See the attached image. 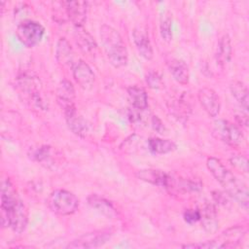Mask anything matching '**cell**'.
<instances>
[{"mask_svg":"<svg viewBox=\"0 0 249 249\" xmlns=\"http://www.w3.org/2000/svg\"><path fill=\"white\" fill-rule=\"evenodd\" d=\"M9 218V228L15 232H22L28 223V210L23 201L18 197L10 179H4L1 183V207Z\"/></svg>","mask_w":249,"mask_h":249,"instance_id":"obj_1","label":"cell"},{"mask_svg":"<svg viewBox=\"0 0 249 249\" xmlns=\"http://www.w3.org/2000/svg\"><path fill=\"white\" fill-rule=\"evenodd\" d=\"M206 166L213 177L224 187L225 192L242 207L247 209L249 199L246 186L242 182L238 181L235 176L216 158H208L206 160Z\"/></svg>","mask_w":249,"mask_h":249,"instance_id":"obj_2","label":"cell"},{"mask_svg":"<svg viewBox=\"0 0 249 249\" xmlns=\"http://www.w3.org/2000/svg\"><path fill=\"white\" fill-rule=\"evenodd\" d=\"M100 38L109 62L116 68L126 65L128 53L121 34L112 26L103 24L100 27Z\"/></svg>","mask_w":249,"mask_h":249,"instance_id":"obj_3","label":"cell"},{"mask_svg":"<svg viewBox=\"0 0 249 249\" xmlns=\"http://www.w3.org/2000/svg\"><path fill=\"white\" fill-rule=\"evenodd\" d=\"M246 231L243 227H232L225 231H223L216 239L208 240L203 243H193V244H186L182 247L184 248H234L237 247L240 241L243 239Z\"/></svg>","mask_w":249,"mask_h":249,"instance_id":"obj_4","label":"cell"},{"mask_svg":"<svg viewBox=\"0 0 249 249\" xmlns=\"http://www.w3.org/2000/svg\"><path fill=\"white\" fill-rule=\"evenodd\" d=\"M47 204L55 214L66 216L76 212L79 206V199L73 193L59 189L50 194Z\"/></svg>","mask_w":249,"mask_h":249,"instance_id":"obj_5","label":"cell"},{"mask_svg":"<svg viewBox=\"0 0 249 249\" xmlns=\"http://www.w3.org/2000/svg\"><path fill=\"white\" fill-rule=\"evenodd\" d=\"M45 34L44 26L32 19L20 21L16 30L18 41L27 48H32L39 44Z\"/></svg>","mask_w":249,"mask_h":249,"instance_id":"obj_6","label":"cell"},{"mask_svg":"<svg viewBox=\"0 0 249 249\" xmlns=\"http://www.w3.org/2000/svg\"><path fill=\"white\" fill-rule=\"evenodd\" d=\"M212 133L218 140L232 147L239 146L244 138L241 129L226 120H216L213 123Z\"/></svg>","mask_w":249,"mask_h":249,"instance_id":"obj_7","label":"cell"},{"mask_svg":"<svg viewBox=\"0 0 249 249\" xmlns=\"http://www.w3.org/2000/svg\"><path fill=\"white\" fill-rule=\"evenodd\" d=\"M111 234L112 233L108 231H95L88 232L71 241L67 245V248L88 249L100 247L110 239Z\"/></svg>","mask_w":249,"mask_h":249,"instance_id":"obj_8","label":"cell"},{"mask_svg":"<svg viewBox=\"0 0 249 249\" xmlns=\"http://www.w3.org/2000/svg\"><path fill=\"white\" fill-rule=\"evenodd\" d=\"M61 3L67 18L75 25V27L83 26L87 19L88 2L75 0V1H63Z\"/></svg>","mask_w":249,"mask_h":249,"instance_id":"obj_9","label":"cell"},{"mask_svg":"<svg viewBox=\"0 0 249 249\" xmlns=\"http://www.w3.org/2000/svg\"><path fill=\"white\" fill-rule=\"evenodd\" d=\"M198 101L209 117H216L220 113L221 101L215 90L209 88H202L197 92Z\"/></svg>","mask_w":249,"mask_h":249,"instance_id":"obj_10","label":"cell"},{"mask_svg":"<svg viewBox=\"0 0 249 249\" xmlns=\"http://www.w3.org/2000/svg\"><path fill=\"white\" fill-rule=\"evenodd\" d=\"M72 72L74 80L83 89L88 90L92 88L95 75L88 63H86L84 60L77 61L73 64Z\"/></svg>","mask_w":249,"mask_h":249,"instance_id":"obj_11","label":"cell"},{"mask_svg":"<svg viewBox=\"0 0 249 249\" xmlns=\"http://www.w3.org/2000/svg\"><path fill=\"white\" fill-rule=\"evenodd\" d=\"M136 177L142 181L165 189L173 186V179L165 172L157 169H141L135 173Z\"/></svg>","mask_w":249,"mask_h":249,"instance_id":"obj_12","label":"cell"},{"mask_svg":"<svg viewBox=\"0 0 249 249\" xmlns=\"http://www.w3.org/2000/svg\"><path fill=\"white\" fill-rule=\"evenodd\" d=\"M132 38L140 55L147 60L152 59L154 56V52L147 33L140 28H135L132 31Z\"/></svg>","mask_w":249,"mask_h":249,"instance_id":"obj_13","label":"cell"},{"mask_svg":"<svg viewBox=\"0 0 249 249\" xmlns=\"http://www.w3.org/2000/svg\"><path fill=\"white\" fill-rule=\"evenodd\" d=\"M200 212V220L202 228L204 231L208 233H215L218 231V220H217V214L216 210L213 204L211 203H205L201 209H199Z\"/></svg>","mask_w":249,"mask_h":249,"instance_id":"obj_14","label":"cell"},{"mask_svg":"<svg viewBox=\"0 0 249 249\" xmlns=\"http://www.w3.org/2000/svg\"><path fill=\"white\" fill-rule=\"evenodd\" d=\"M169 72L173 79L180 85H187L190 79L189 67L185 61L178 58H171L167 61Z\"/></svg>","mask_w":249,"mask_h":249,"instance_id":"obj_15","label":"cell"},{"mask_svg":"<svg viewBox=\"0 0 249 249\" xmlns=\"http://www.w3.org/2000/svg\"><path fill=\"white\" fill-rule=\"evenodd\" d=\"M127 94L134 109L145 110L148 107V95L142 87L130 86L127 89Z\"/></svg>","mask_w":249,"mask_h":249,"instance_id":"obj_16","label":"cell"},{"mask_svg":"<svg viewBox=\"0 0 249 249\" xmlns=\"http://www.w3.org/2000/svg\"><path fill=\"white\" fill-rule=\"evenodd\" d=\"M88 202L92 208L98 210L107 218H115L117 215L116 209L114 208L112 203L97 195H90L88 197Z\"/></svg>","mask_w":249,"mask_h":249,"instance_id":"obj_17","label":"cell"},{"mask_svg":"<svg viewBox=\"0 0 249 249\" xmlns=\"http://www.w3.org/2000/svg\"><path fill=\"white\" fill-rule=\"evenodd\" d=\"M64 117H65V120L67 122L69 128L75 134H77L79 136H83L86 133V131L88 130V125H87L85 120L77 114L76 109L65 112Z\"/></svg>","mask_w":249,"mask_h":249,"instance_id":"obj_18","label":"cell"},{"mask_svg":"<svg viewBox=\"0 0 249 249\" xmlns=\"http://www.w3.org/2000/svg\"><path fill=\"white\" fill-rule=\"evenodd\" d=\"M231 38L228 34L223 35L218 43L217 53H216V60L217 63L221 66H224L227 64L231 57Z\"/></svg>","mask_w":249,"mask_h":249,"instance_id":"obj_19","label":"cell"},{"mask_svg":"<svg viewBox=\"0 0 249 249\" xmlns=\"http://www.w3.org/2000/svg\"><path fill=\"white\" fill-rule=\"evenodd\" d=\"M73 50L65 38H60L56 43L55 58L61 65H67L73 61Z\"/></svg>","mask_w":249,"mask_h":249,"instance_id":"obj_20","label":"cell"},{"mask_svg":"<svg viewBox=\"0 0 249 249\" xmlns=\"http://www.w3.org/2000/svg\"><path fill=\"white\" fill-rule=\"evenodd\" d=\"M74 36L77 45L84 52H91L96 49V43L94 39L87 30L83 28V26L75 27Z\"/></svg>","mask_w":249,"mask_h":249,"instance_id":"obj_21","label":"cell"},{"mask_svg":"<svg viewBox=\"0 0 249 249\" xmlns=\"http://www.w3.org/2000/svg\"><path fill=\"white\" fill-rule=\"evenodd\" d=\"M231 92L232 96L236 99V101L239 103L241 108L245 112L248 111V103H249V95H248V89L247 87L239 82V81H233L230 85Z\"/></svg>","mask_w":249,"mask_h":249,"instance_id":"obj_22","label":"cell"},{"mask_svg":"<svg viewBox=\"0 0 249 249\" xmlns=\"http://www.w3.org/2000/svg\"><path fill=\"white\" fill-rule=\"evenodd\" d=\"M148 146L151 152L159 155L170 153L177 148V145L172 140L156 138V137L150 138L148 140Z\"/></svg>","mask_w":249,"mask_h":249,"instance_id":"obj_23","label":"cell"},{"mask_svg":"<svg viewBox=\"0 0 249 249\" xmlns=\"http://www.w3.org/2000/svg\"><path fill=\"white\" fill-rule=\"evenodd\" d=\"M29 158L41 164H51L52 161V147L49 145H41L37 148L30 149Z\"/></svg>","mask_w":249,"mask_h":249,"instance_id":"obj_24","label":"cell"},{"mask_svg":"<svg viewBox=\"0 0 249 249\" xmlns=\"http://www.w3.org/2000/svg\"><path fill=\"white\" fill-rule=\"evenodd\" d=\"M75 98V89L72 84L69 81H62L57 89L56 93V100L58 105L74 102Z\"/></svg>","mask_w":249,"mask_h":249,"instance_id":"obj_25","label":"cell"},{"mask_svg":"<svg viewBox=\"0 0 249 249\" xmlns=\"http://www.w3.org/2000/svg\"><path fill=\"white\" fill-rule=\"evenodd\" d=\"M160 30V36L163 41L170 42L172 40V18L168 13H165L161 17Z\"/></svg>","mask_w":249,"mask_h":249,"instance_id":"obj_26","label":"cell"},{"mask_svg":"<svg viewBox=\"0 0 249 249\" xmlns=\"http://www.w3.org/2000/svg\"><path fill=\"white\" fill-rule=\"evenodd\" d=\"M170 113H172L178 119H187L190 112V107L188 103L183 100H174L172 101L171 106L169 107Z\"/></svg>","mask_w":249,"mask_h":249,"instance_id":"obj_27","label":"cell"},{"mask_svg":"<svg viewBox=\"0 0 249 249\" xmlns=\"http://www.w3.org/2000/svg\"><path fill=\"white\" fill-rule=\"evenodd\" d=\"M146 83L151 89H159L163 87V82L161 80V77L158 72L151 71L146 76Z\"/></svg>","mask_w":249,"mask_h":249,"instance_id":"obj_28","label":"cell"},{"mask_svg":"<svg viewBox=\"0 0 249 249\" xmlns=\"http://www.w3.org/2000/svg\"><path fill=\"white\" fill-rule=\"evenodd\" d=\"M185 222L188 224H194L200 220L199 209H187L183 214Z\"/></svg>","mask_w":249,"mask_h":249,"instance_id":"obj_29","label":"cell"},{"mask_svg":"<svg viewBox=\"0 0 249 249\" xmlns=\"http://www.w3.org/2000/svg\"><path fill=\"white\" fill-rule=\"evenodd\" d=\"M231 163L236 167L237 169L243 171V172H247L248 167H247V160L246 158L242 157V156H236L231 159Z\"/></svg>","mask_w":249,"mask_h":249,"instance_id":"obj_30","label":"cell"},{"mask_svg":"<svg viewBox=\"0 0 249 249\" xmlns=\"http://www.w3.org/2000/svg\"><path fill=\"white\" fill-rule=\"evenodd\" d=\"M213 197L214 199L223 205H226L228 202H230V199H232L228 193L226 192H220V191H216L213 193Z\"/></svg>","mask_w":249,"mask_h":249,"instance_id":"obj_31","label":"cell"},{"mask_svg":"<svg viewBox=\"0 0 249 249\" xmlns=\"http://www.w3.org/2000/svg\"><path fill=\"white\" fill-rule=\"evenodd\" d=\"M151 123H152L153 128L157 132H159L160 134H163L166 131V128H165L163 123L161 122V120L158 116H153L152 119H151Z\"/></svg>","mask_w":249,"mask_h":249,"instance_id":"obj_32","label":"cell"},{"mask_svg":"<svg viewBox=\"0 0 249 249\" xmlns=\"http://www.w3.org/2000/svg\"><path fill=\"white\" fill-rule=\"evenodd\" d=\"M235 119L238 123V124L240 126H247L248 124V115H247V112H244V113H241L239 115H236L235 116Z\"/></svg>","mask_w":249,"mask_h":249,"instance_id":"obj_33","label":"cell"}]
</instances>
